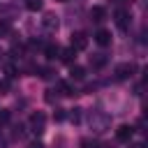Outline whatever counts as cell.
Instances as JSON below:
<instances>
[{"mask_svg": "<svg viewBox=\"0 0 148 148\" xmlns=\"http://www.w3.org/2000/svg\"><path fill=\"white\" fill-rule=\"evenodd\" d=\"M88 125L95 134H104L109 127H111V116L99 111V109H90L88 111Z\"/></svg>", "mask_w": 148, "mask_h": 148, "instance_id": "6da1fadb", "label": "cell"}, {"mask_svg": "<svg viewBox=\"0 0 148 148\" xmlns=\"http://www.w3.org/2000/svg\"><path fill=\"white\" fill-rule=\"evenodd\" d=\"M134 72H136V65H134V62H120V65H116V69H113V74H116L118 81H127V79H132Z\"/></svg>", "mask_w": 148, "mask_h": 148, "instance_id": "7a4b0ae2", "label": "cell"}, {"mask_svg": "<svg viewBox=\"0 0 148 148\" xmlns=\"http://www.w3.org/2000/svg\"><path fill=\"white\" fill-rule=\"evenodd\" d=\"M44 123H46V116H44L42 111H35V113L30 116V127H32L35 134H42V132H44Z\"/></svg>", "mask_w": 148, "mask_h": 148, "instance_id": "3957f363", "label": "cell"}, {"mask_svg": "<svg viewBox=\"0 0 148 148\" xmlns=\"http://www.w3.org/2000/svg\"><path fill=\"white\" fill-rule=\"evenodd\" d=\"M86 46H88V35L81 32V30L72 32V49H74V51H83Z\"/></svg>", "mask_w": 148, "mask_h": 148, "instance_id": "277c9868", "label": "cell"}, {"mask_svg": "<svg viewBox=\"0 0 148 148\" xmlns=\"http://www.w3.org/2000/svg\"><path fill=\"white\" fill-rule=\"evenodd\" d=\"M130 21H132V16H130L127 9H116V25L120 30H127L130 28Z\"/></svg>", "mask_w": 148, "mask_h": 148, "instance_id": "5b68a950", "label": "cell"}, {"mask_svg": "<svg viewBox=\"0 0 148 148\" xmlns=\"http://www.w3.org/2000/svg\"><path fill=\"white\" fill-rule=\"evenodd\" d=\"M132 136H134V127H132V125H120V127L116 130V139H118V141H125V143H127Z\"/></svg>", "mask_w": 148, "mask_h": 148, "instance_id": "8992f818", "label": "cell"}, {"mask_svg": "<svg viewBox=\"0 0 148 148\" xmlns=\"http://www.w3.org/2000/svg\"><path fill=\"white\" fill-rule=\"evenodd\" d=\"M42 25H44L46 30H51V32H53V30H58V16H56V14H51V12H46V14H44V18H42Z\"/></svg>", "mask_w": 148, "mask_h": 148, "instance_id": "52a82bcc", "label": "cell"}, {"mask_svg": "<svg viewBox=\"0 0 148 148\" xmlns=\"http://www.w3.org/2000/svg\"><path fill=\"white\" fill-rule=\"evenodd\" d=\"M95 42H97L99 46H109V44H111V32H109L106 28H99V30L95 32Z\"/></svg>", "mask_w": 148, "mask_h": 148, "instance_id": "ba28073f", "label": "cell"}, {"mask_svg": "<svg viewBox=\"0 0 148 148\" xmlns=\"http://www.w3.org/2000/svg\"><path fill=\"white\" fill-rule=\"evenodd\" d=\"M90 18H92L95 23H102V21L106 18V9H104V7H92V9H90Z\"/></svg>", "mask_w": 148, "mask_h": 148, "instance_id": "9c48e42d", "label": "cell"}, {"mask_svg": "<svg viewBox=\"0 0 148 148\" xmlns=\"http://www.w3.org/2000/svg\"><path fill=\"white\" fill-rule=\"evenodd\" d=\"M104 65H106V56H104V53L90 56V67H92V69H99V67H104Z\"/></svg>", "mask_w": 148, "mask_h": 148, "instance_id": "30bf717a", "label": "cell"}, {"mask_svg": "<svg viewBox=\"0 0 148 148\" xmlns=\"http://www.w3.org/2000/svg\"><path fill=\"white\" fill-rule=\"evenodd\" d=\"M58 56H60V60H62V62H67V65H72V60H74V56H76V51H74V49L69 46V49H60V53H58Z\"/></svg>", "mask_w": 148, "mask_h": 148, "instance_id": "8fae6325", "label": "cell"}, {"mask_svg": "<svg viewBox=\"0 0 148 148\" xmlns=\"http://www.w3.org/2000/svg\"><path fill=\"white\" fill-rule=\"evenodd\" d=\"M69 76H72L74 81H83V79H86V69H83L81 65H72V69H69Z\"/></svg>", "mask_w": 148, "mask_h": 148, "instance_id": "7c38bea8", "label": "cell"}, {"mask_svg": "<svg viewBox=\"0 0 148 148\" xmlns=\"http://www.w3.org/2000/svg\"><path fill=\"white\" fill-rule=\"evenodd\" d=\"M58 53H60V46H58V44H46V46H44V56H46L49 60H53Z\"/></svg>", "mask_w": 148, "mask_h": 148, "instance_id": "4fadbf2b", "label": "cell"}, {"mask_svg": "<svg viewBox=\"0 0 148 148\" xmlns=\"http://www.w3.org/2000/svg\"><path fill=\"white\" fill-rule=\"evenodd\" d=\"M58 90H60V95H65V97L74 95V88L69 86V81H60V83H58Z\"/></svg>", "mask_w": 148, "mask_h": 148, "instance_id": "5bb4252c", "label": "cell"}, {"mask_svg": "<svg viewBox=\"0 0 148 148\" xmlns=\"http://www.w3.org/2000/svg\"><path fill=\"white\" fill-rule=\"evenodd\" d=\"M25 7H28V12H42L44 2L42 0H25Z\"/></svg>", "mask_w": 148, "mask_h": 148, "instance_id": "9a60e30c", "label": "cell"}, {"mask_svg": "<svg viewBox=\"0 0 148 148\" xmlns=\"http://www.w3.org/2000/svg\"><path fill=\"white\" fill-rule=\"evenodd\" d=\"M39 76H42V79H51V76H53V69H51V67H39Z\"/></svg>", "mask_w": 148, "mask_h": 148, "instance_id": "2e32d148", "label": "cell"}, {"mask_svg": "<svg viewBox=\"0 0 148 148\" xmlns=\"http://www.w3.org/2000/svg\"><path fill=\"white\" fill-rule=\"evenodd\" d=\"M69 118H72V123H79V120H81V109H72Z\"/></svg>", "mask_w": 148, "mask_h": 148, "instance_id": "e0dca14e", "label": "cell"}, {"mask_svg": "<svg viewBox=\"0 0 148 148\" xmlns=\"http://www.w3.org/2000/svg\"><path fill=\"white\" fill-rule=\"evenodd\" d=\"M7 32H9V23L7 21H0V37H5Z\"/></svg>", "mask_w": 148, "mask_h": 148, "instance_id": "ac0fdd59", "label": "cell"}, {"mask_svg": "<svg viewBox=\"0 0 148 148\" xmlns=\"http://www.w3.org/2000/svg\"><path fill=\"white\" fill-rule=\"evenodd\" d=\"M7 120H9V111L2 109V111H0V123H7Z\"/></svg>", "mask_w": 148, "mask_h": 148, "instance_id": "d6986e66", "label": "cell"}, {"mask_svg": "<svg viewBox=\"0 0 148 148\" xmlns=\"http://www.w3.org/2000/svg\"><path fill=\"white\" fill-rule=\"evenodd\" d=\"M53 118H56V120H62V118H65V111H62V109H56Z\"/></svg>", "mask_w": 148, "mask_h": 148, "instance_id": "ffe728a7", "label": "cell"}, {"mask_svg": "<svg viewBox=\"0 0 148 148\" xmlns=\"http://www.w3.org/2000/svg\"><path fill=\"white\" fill-rule=\"evenodd\" d=\"M46 102H51V104L56 102V97H53V90H46Z\"/></svg>", "mask_w": 148, "mask_h": 148, "instance_id": "44dd1931", "label": "cell"}, {"mask_svg": "<svg viewBox=\"0 0 148 148\" xmlns=\"http://www.w3.org/2000/svg\"><path fill=\"white\" fill-rule=\"evenodd\" d=\"M28 148H44V146H42V143H39V141H32V143H30V146H28Z\"/></svg>", "mask_w": 148, "mask_h": 148, "instance_id": "7402d4cb", "label": "cell"}, {"mask_svg": "<svg viewBox=\"0 0 148 148\" xmlns=\"http://www.w3.org/2000/svg\"><path fill=\"white\" fill-rule=\"evenodd\" d=\"M7 90V83H0V92H5Z\"/></svg>", "mask_w": 148, "mask_h": 148, "instance_id": "603a6c76", "label": "cell"}, {"mask_svg": "<svg viewBox=\"0 0 148 148\" xmlns=\"http://www.w3.org/2000/svg\"><path fill=\"white\" fill-rule=\"evenodd\" d=\"M130 148H143V143H132Z\"/></svg>", "mask_w": 148, "mask_h": 148, "instance_id": "cb8c5ba5", "label": "cell"}, {"mask_svg": "<svg viewBox=\"0 0 148 148\" xmlns=\"http://www.w3.org/2000/svg\"><path fill=\"white\" fill-rule=\"evenodd\" d=\"M58 2H67V0H58Z\"/></svg>", "mask_w": 148, "mask_h": 148, "instance_id": "d4e9b609", "label": "cell"}, {"mask_svg": "<svg viewBox=\"0 0 148 148\" xmlns=\"http://www.w3.org/2000/svg\"><path fill=\"white\" fill-rule=\"evenodd\" d=\"M120 2H127V0H120Z\"/></svg>", "mask_w": 148, "mask_h": 148, "instance_id": "484cf974", "label": "cell"}]
</instances>
